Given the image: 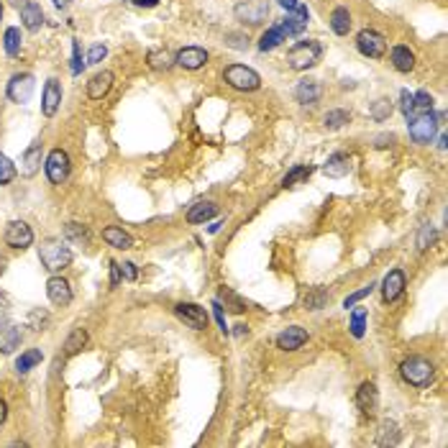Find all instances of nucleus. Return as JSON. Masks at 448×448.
Wrapping results in <instances>:
<instances>
[{
	"label": "nucleus",
	"mask_w": 448,
	"mask_h": 448,
	"mask_svg": "<svg viewBox=\"0 0 448 448\" xmlns=\"http://www.w3.org/2000/svg\"><path fill=\"white\" fill-rule=\"evenodd\" d=\"M399 374H402V379L408 382L410 387L425 390L433 382V377H436V366L428 359H423V356H410V359L399 364Z\"/></svg>",
	"instance_id": "obj_1"
},
{
	"label": "nucleus",
	"mask_w": 448,
	"mask_h": 448,
	"mask_svg": "<svg viewBox=\"0 0 448 448\" xmlns=\"http://www.w3.org/2000/svg\"><path fill=\"white\" fill-rule=\"evenodd\" d=\"M39 259L49 272H62V269H67L72 264V251L59 238H47L39 246Z\"/></svg>",
	"instance_id": "obj_2"
},
{
	"label": "nucleus",
	"mask_w": 448,
	"mask_h": 448,
	"mask_svg": "<svg viewBox=\"0 0 448 448\" xmlns=\"http://www.w3.org/2000/svg\"><path fill=\"white\" fill-rule=\"evenodd\" d=\"M321 57H323V47L312 39L297 41L293 49L287 51V62H290V67L297 69V72L315 67V64L321 62Z\"/></svg>",
	"instance_id": "obj_3"
},
{
	"label": "nucleus",
	"mask_w": 448,
	"mask_h": 448,
	"mask_svg": "<svg viewBox=\"0 0 448 448\" xmlns=\"http://www.w3.org/2000/svg\"><path fill=\"white\" fill-rule=\"evenodd\" d=\"M223 79L234 90H241V92H253V90L262 88V77H259L251 67H244V64H231V67H225Z\"/></svg>",
	"instance_id": "obj_4"
},
{
	"label": "nucleus",
	"mask_w": 448,
	"mask_h": 448,
	"mask_svg": "<svg viewBox=\"0 0 448 448\" xmlns=\"http://www.w3.org/2000/svg\"><path fill=\"white\" fill-rule=\"evenodd\" d=\"M234 13L244 26H262L269 18V0H241Z\"/></svg>",
	"instance_id": "obj_5"
},
{
	"label": "nucleus",
	"mask_w": 448,
	"mask_h": 448,
	"mask_svg": "<svg viewBox=\"0 0 448 448\" xmlns=\"http://www.w3.org/2000/svg\"><path fill=\"white\" fill-rule=\"evenodd\" d=\"M408 131H410V138L415 144H430L433 136H436V131H438V118L433 116V113L412 116L408 118Z\"/></svg>",
	"instance_id": "obj_6"
},
{
	"label": "nucleus",
	"mask_w": 448,
	"mask_h": 448,
	"mask_svg": "<svg viewBox=\"0 0 448 448\" xmlns=\"http://www.w3.org/2000/svg\"><path fill=\"white\" fill-rule=\"evenodd\" d=\"M356 47H359V51L364 54V57L382 59V57H384V51H387V39L382 36L379 31L364 29L359 36H356Z\"/></svg>",
	"instance_id": "obj_7"
},
{
	"label": "nucleus",
	"mask_w": 448,
	"mask_h": 448,
	"mask_svg": "<svg viewBox=\"0 0 448 448\" xmlns=\"http://www.w3.org/2000/svg\"><path fill=\"white\" fill-rule=\"evenodd\" d=\"M44 169H47V177H49L51 185H62V182H67L69 169H72V164H69V154L67 151H62V149H54V151L47 156Z\"/></svg>",
	"instance_id": "obj_8"
},
{
	"label": "nucleus",
	"mask_w": 448,
	"mask_h": 448,
	"mask_svg": "<svg viewBox=\"0 0 448 448\" xmlns=\"http://www.w3.org/2000/svg\"><path fill=\"white\" fill-rule=\"evenodd\" d=\"M175 312L177 318L185 325H190L192 331H205L208 328V312H205V308L195 305V302H177Z\"/></svg>",
	"instance_id": "obj_9"
},
{
	"label": "nucleus",
	"mask_w": 448,
	"mask_h": 448,
	"mask_svg": "<svg viewBox=\"0 0 448 448\" xmlns=\"http://www.w3.org/2000/svg\"><path fill=\"white\" fill-rule=\"evenodd\" d=\"M34 88H36V82H34V75L29 72H21V75H13L8 82V98L13 103H18V105H26L34 95Z\"/></svg>",
	"instance_id": "obj_10"
},
{
	"label": "nucleus",
	"mask_w": 448,
	"mask_h": 448,
	"mask_svg": "<svg viewBox=\"0 0 448 448\" xmlns=\"http://www.w3.org/2000/svg\"><path fill=\"white\" fill-rule=\"evenodd\" d=\"M5 244L10 249H29L34 244V231H31L29 223H23V221H10L8 228H5Z\"/></svg>",
	"instance_id": "obj_11"
},
{
	"label": "nucleus",
	"mask_w": 448,
	"mask_h": 448,
	"mask_svg": "<svg viewBox=\"0 0 448 448\" xmlns=\"http://www.w3.org/2000/svg\"><path fill=\"white\" fill-rule=\"evenodd\" d=\"M208 51L203 47H185V49L177 51L175 57V64H179L182 69H190V72H195V69H203L208 64Z\"/></svg>",
	"instance_id": "obj_12"
},
{
	"label": "nucleus",
	"mask_w": 448,
	"mask_h": 448,
	"mask_svg": "<svg viewBox=\"0 0 448 448\" xmlns=\"http://www.w3.org/2000/svg\"><path fill=\"white\" fill-rule=\"evenodd\" d=\"M47 295H49L51 305H57V308H67L72 302V287L64 277H51L47 282Z\"/></svg>",
	"instance_id": "obj_13"
},
{
	"label": "nucleus",
	"mask_w": 448,
	"mask_h": 448,
	"mask_svg": "<svg viewBox=\"0 0 448 448\" xmlns=\"http://www.w3.org/2000/svg\"><path fill=\"white\" fill-rule=\"evenodd\" d=\"M356 405L364 415H374L377 408H379V392H377V384L374 382H364L356 392Z\"/></svg>",
	"instance_id": "obj_14"
},
{
	"label": "nucleus",
	"mask_w": 448,
	"mask_h": 448,
	"mask_svg": "<svg viewBox=\"0 0 448 448\" xmlns=\"http://www.w3.org/2000/svg\"><path fill=\"white\" fill-rule=\"evenodd\" d=\"M308 343V331L300 328V325H290V328H284L279 336H277V346L282 351H297L302 349Z\"/></svg>",
	"instance_id": "obj_15"
},
{
	"label": "nucleus",
	"mask_w": 448,
	"mask_h": 448,
	"mask_svg": "<svg viewBox=\"0 0 448 448\" xmlns=\"http://www.w3.org/2000/svg\"><path fill=\"white\" fill-rule=\"evenodd\" d=\"M402 293H405V272L402 269H392L384 277V282H382V300L395 302Z\"/></svg>",
	"instance_id": "obj_16"
},
{
	"label": "nucleus",
	"mask_w": 448,
	"mask_h": 448,
	"mask_svg": "<svg viewBox=\"0 0 448 448\" xmlns=\"http://www.w3.org/2000/svg\"><path fill=\"white\" fill-rule=\"evenodd\" d=\"M308 8L305 5H300L297 10H293V13H287V18L279 23V29H282L284 36H297V34H302V31L308 29Z\"/></svg>",
	"instance_id": "obj_17"
},
{
	"label": "nucleus",
	"mask_w": 448,
	"mask_h": 448,
	"mask_svg": "<svg viewBox=\"0 0 448 448\" xmlns=\"http://www.w3.org/2000/svg\"><path fill=\"white\" fill-rule=\"evenodd\" d=\"M323 95V88L318 79H302L300 85L295 88V100L300 105H315Z\"/></svg>",
	"instance_id": "obj_18"
},
{
	"label": "nucleus",
	"mask_w": 448,
	"mask_h": 448,
	"mask_svg": "<svg viewBox=\"0 0 448 448\" xmlns=\"http://www.w3.org/2000/svg\"><path fill=\"white\" fill-rule=\"evenodd\" d=\"M59 103H62V88H59L57 79H49L44 85V95H41V113L47 118H51L57 113Z\"/></svg>",
	"instance_id": "obj_19"
},
{
	"label": "nucleus",
	"mask_w": 448,
	"mask_h": 448,
	"mask_svg": "<svg viewBox=\"0 0 448 448\" xmlns=\"http://www.w3.org/2000/svg\"><path fill=\"white\" fill-rule=\"evenodd\" d=\"M110 88H113V72L103 69V72H98V75H92V79L88 82V98L90 100H103L108 92H110Z\"/></svg>",
	"instance_id": "obj_20"
},
{
	"label": "nucleus",
	"mask_w": 448,
	"mask_h": 448,
	"mask_svg": "<svg viewBox=\"0 0 448 448\" xmlns=\"http://www.w3.org/2000/svg\"><path fill=\"white\" fill-rule=\"evenodd\" d=\"M351 169H353V164H351V156L343 154V151L328 156V162L323 164V172H325V177H333V179H338V177H346Z\"/></svg>",
	"instance_id": "obj_21"
},
{
	"label": "nucleus",
	"mask_w": 448,
	"mask_h": 448,
	"mask_svg": "<svg viewBox=\"0 0 448 448\" xmlns=\"http://www.w3.org/2000/svg\"><path fill=\"white\" fill-rule=\"evenodd\" d=\"M21 21H23V26L29 31H39L41 23H44V10H41V5H36L34 0H23L21 3Z\"/></svg>",
	"instance_id": "obj_22"
},
{
	"label": "nucleus",
	"mask_w": 448,
	"mask_h": 448,
	"mask_svg": "<svg viewBox=\"0 0 448 448\" xmlns=\"http://www.w3.org/2000/svg\"><path fill=\"white\" fill-rule=\"evenodd\" d=\"M41 169V141H34L26 154L21 159V175L23 177H34Z\"/></svg>",
	"instance_id": "obj_23"
},
{
	"label": "nucleus",
	"mask_w": 448,
	"mask_h": 448,
	"mask_svg": "<svg viewBox=\"0 0 448 448\" xmlns=\"http://www.w3.org/2000/svg\"><path fill=\"white\" fill-rule=\"evenodd\" d=\"M103 241H105L108 246H113V249H121V251H126V249L134 246V238H131L123 228H118V225H110V228L103 231Z\"/></svg>",
	"instance_id": "obj_24"
},
{
	"label": "nucleus",
	"mask_w": 448,
	"mask_h": 448,
	"mask_svg": "<svg viewBox=\"0 0 448 448\" xmlns=\"http://www.w3.org/2000/svg\"><path fill=\"white\" fill-rule=\"evenodd\" d=\"M21 346V331L16 325H0V353H13Z\"/></svg>",
	"instance_id": "obj_25"
},
{
	"label": "nucleus",
	"mask_w": 448,
	"mask_h": 448,
	"mask_svg": "<svg viewBox=\"0 0 448 448\" xmlns=\"http://www.w3.org/2000/svg\"><path fill=\"white\" fill-rule=\"evenodd\" d=\"M218 215V208H215V203H195L190 210H187V221L190 223H205V221H210V218H215Z\"/></svg>",
	"instance_id": "obj_26"
},
{
	"label": "nucleus",
	"mask_w": 448,
	"mask_h": 448,
	"mask_svg": "<svg viewBox=\"0 0 448 448\" xmlns=\"http://www.w3.org/2000/svg\"><path fill=\"white\" fill-rule=\"evenodd\" d=\"M390 59H392V67L397 69V72H410V69L415 67V54L408 47H395Z\"/></svg>",
	"instance_id": "obj_27"
},
{
	"label": "nucleus",
	"mask_w": 448,
	"mask_h": 448,
	"mask_svg": "<svg viewBox=\"0 0 448 448\" xmlns=\"http://www.w3.org/2000/svg\"><path fill=\"white\" fill-rule=\"evenodd\" d=\"M331 29H333V34L336 36H346L351 31V13H349V8H336L331 13Z\"/></svg>",
	"instance_id": "obj_28"
},
{
	"label": "nucleus",
	"mask_w": 448,
	"mask_h": 448,
	"mask_svg": "<svg viewBox=\"0 0 448 448\" xmlns=\"http://www.w3.org/2000/svg\"><path fill=\"white\" fill-rule=\"evenodd\" d=\"M310 175H312V166H308V164L293 166V169L284 175L282 187H297V185H302V182H308V179H310Z\"/></svg>",
	"instance_id": "obj_29"
},
{
	"label": "nucleus",
	"mask_w": 448,
	"mask_h": 448,
	"mask_svg": "<svg viewBox=\"0 0 448 448\" xmlns=\"http://www.w3.org/2000/svg\"><path fill=\"white\" fill-rule=\"evenodd\" d=\"M64 238L72 241V244H77V246H88L90 244V231L79 223H67L64 225Z\"/></svg>",
	"instance_id": "obj_30"
},
{
	"label": "nucleus",
	"mask_w": 448,
	"mask_h": 448,
	"mask_svg": "<svg viewBox=\"0 0 448 448\" xmlns=\"http://www.w3.org/2000/svg\"><path fill=\"white\" fill-rule=\"evenodd\" d=\"M41 351L39 349H29V351H23L18 359H16V369H18V374H26V371H31L36 364H41Z\"/></svg>",
	"instance_id": "obj_31"
},
{
	"label": "nucleus",
	"mask_w": 448,
	"mask_h": 448,
	"mask_svg": "<svg viewBox=\"0 0 448 448\" xmlns=\"http://www.w3.org/2000/svg\"><path fill=\"white\" fill-rule=\"evenodd\" d=\"M284 39H287V36L282 34V29H279V26H272L269 31H264V34H262L259 49H262V51H272V49H277V47H279Z\"/></svg>",
	"instance_id": "obj_32"
},
{
	"label": "nucleus",
	"mask_w": 448,
	"mask_h": 448,
	"mask_svg": "<svg viewBox=\"0 0 448 448\" xmlns=\"http://www.w3.org/2000/svg\"><path fill=\"white\" fill-rule=\"evenodd\" d=\"M85 343H88V331L85 328H75V331L69 333L67 343H64V351H67V356H75L79 351L85 349Z\"/></svg>",
	"instance_id": "obj_33"
},
{
	"label": "nucleus",
	"mask_w": 448,
	"mask_h": 448,
	"mask_svg": "<svg viewBox=\"0 0 448 448\" xmlns=\"http://www.w3.org/2000/svg\"><path fill=\"white\" fill-rule=\"evenodd\" d=\"M379 446H397L399 443V430L392 420H384L379 425V438H377Z\"/></svg>",
	"instance_id": "obj_34"
},
{
	"label": "nucleus",
	"mask_w": 448,
	"mask_h": 448,
	"mask_svg": "<svg viewBox=\"0 0 448 448\" xmlns=\"http://www.w3.org/2000/svg\"><path fill=\"white\" fill-rule=\"evenodd\" d=\"M21 29H16V26H10V29H5V36H3V47H5V54L8 57H18L21 51Z\"/></svg>",
	"instance_id": "obj_35"
},
{
	"label": "nucleus",
	"mask_w": 448,
	"mask_h": 448,
	"mask_svg": "<svg viewBox=\"0 0 448 448\" xmlns=\"http://www.w3.org/2000/svg\"><path fill=\"white\" fill-rule=\"evenodd\" d=\"M420 113H433V95L425 92V90L412 95V113H410V118L420 116Z\"/></svg>",
	"instance_id": "obj_36"
},
{
	"label": "nucleus",
	"mask_w": 448,
	"mask_h": 448,
	"mask_svg": "<svg viewBox=\"0 0 448 448\" xmlns=\"http://www.w3.org/2000/svg\"><path fill=\"white\" fill-rule=\"evenodd\" d=\"M351 121V113L349 110H328L325 118H323V126L328 128V131H336V128L346 126Z\"/></svg>",
	"instance_id": "obj_37"
},
{
	"label": "nucleus",
	"mask_w": 448,
	"mask_h": 448,
	"mask_svg": "<svg viewBox=\"0 0 448 448\" xmlns=\"http://www.w3.org/2000/svg\"><path fill=\"white\" fill-rule=\"evenodd\" d=\"M392 110H395V108H392V100H387V98H379V100H374V105H371V118H374V121H387V118L392 116Z\"/></svg>",
	"instance_id": "obj_38"
},
{
	"label": "nucleus",
	"mask_w": 448,
	"mask_h": 448,
	"mask_svg": "<svg viewBox=\"0 0 448 448\" xmlns=\"http://www.w3.org/2000/svg\"><path fill=\"white\" fill-rule=\"evenodd\" d=\"M436 241H438V231H436L430 223H425L423 228H420V234H418V249H420V251H425V249H430Z\"/></svg>",
	"instance_id": "obj_39"
},
{
	"label": "nucleus",
	"mask_w": 448,
	"mask_h": 448,
	"mask_svg": "<svg viewBox=\"0 0 448 448\" xmlns=\"http://www.w3.org/2000/svg\"><path fill=\"white\" fill-rule=\"evenodd\" d=\"M221 300L225 302V308L231 312H244L246 310V302L238 297L236 293H231L228 287H221Z\"/></svg>",
	"instance_id": "obj_40"
},
{
	"label": "nucleus",
	"mask_w": 448,
	"mask_h": 448,
	"mask_svg": "<svg viewBox=\"0 0 448 448\" xmlns=\"http://www.w3.org/2000/svg\"><path fill=\"white\" fill-rule=\"evenodd\" d=\"M305 310H321L325 308V302H328V295L323 293V290H312V293L305 295Z\"/></svg>",
	"instance_id": "obj_41"
},
{
	"label": "nucleus",
	"mask_w": 448,
	"mask_h": 448,
	"mask_svg": "<svg viewBox=\"0 0 448 448\" xmlns=\"http://www.w3.org/2000/svg\"><path fill=\"white\" fill-rule=\"evenodd\" d=\"M16 179V164L5 154H0V185H10Z\"/></svg>",
	"instance_id": "obj_42"
},
{
	"label": "nucleus",
	"mask_w": 448,
	"mask_h": 448,
	"mask_svg": "<svg viewBox=\"0 0 448 448\" xmlns=\"http://www.w3.org/2000/svg\"><path fill=\"white\" fill-rule=\"evenodd\" d=\"M364 331H366V310H353V315H351V333H353V338H361L364 336Z\"/></svg>",
	"instance_id": "obj_43"
},
{
	"label": "nucleus",
	"mask_w": 448,
	"mask_h": 448,
	"mask_svg": "<svg viewBox=\"0 0 448 448\" xmlns=\"http://www.w3.org/2000/svg\"><path fill=\"white\" fill-rule=\"evenodd\" d=\"M149 64H151V67L154 69H169L172 67V64H175V59L169 57V54H166V51H149Z\"/></svg>",
	"instance_id": "obj_44"
},
{
	"label": "nucleus",
	"mask_w": 448,
	"mask_h": 448,
	"mask_svg": "<svg viewBox=\"0 0 448 448\" xmlns=\"http://www.w3.org/2000/svg\"><path fill=\"white\" fill-rule=\"evenodd\" d=\"M374 293V284H369V287H364V290H359V293H353V295H349L346 300H343V308L349 310V308H353L359 300H364V297H369V295Z\"/></svg>",
	"instance_id": "obj_45"
},
{
	"label": "nucleus",
	"mask_w": 448,
	"mask_h": 448,
	"mask_svg": "<svg viewBox=\"0 0 448 448\" xmlns=\"http://www.w3.org/2000/svg\"><path fill=\"white\" fill-rule=\"evenodd\" d=\"M72 49H75V57H72V75H79L82 69H85V59H82V49H79V41H75L72 44Z\"/></svg>",
	"instance_id": "obj_46"
},
{
	"label": "nucleus",
	"mask_w": 448,
	"mask_h": 448,
	"mask_svg": "<svg viewBox=\"0 0 448 448\" xmlns=\"http://www.w3.org/2000/svg\"><path fill=\"white\" fill-rule=\"evenodd\" d=\"M105 54H108L105 47H103V44H95V47L90 49V54H88V64H98V62H103Z\"/></svg>",
	"instance_id": "obj_47"
},
{
	"label": "nucleus",
	"mask_w": 448,
	"mask_h": 448,
	"mask_svg": "<svg viewBox=\"0 0 448 448\" xmlns=\"http://www.w3.org/2000/svg\"><path fill=\"white\" fill-rule=\"evenodd\" d=\"M225 39H228V47H234V49H249V39L241 34H228Z\"/></svg>",
	"instance_id": "obj_48"
},
{
	"label": "nucleus",
	"mask_w": 448,
	"mask_h": 448,
	"mask_svg": "<svg viewBox=\"0 0 448 448\" xmlns=\"http://www.w3.org/2000/svg\"><path fill=\"white\" fill-rule=\"evenodd\" d=\"M118 266H121V277H123V279H128V282H134V279L138 277L136 266H134L131 262H123V264H118Z\"/></svg>",
	"instance_id": "obj_49"
},
{
	"label": "nucleus",
	"mask_w": 448,
	"mask_h": 448,
	"mask_svg": "<svg viewBox=\"0 0 448 448\" xmlns=\"http://www.w3.org/2000/svg\"><path fill=\"white\" fill-rule=\"evenodd\" d=\"M213 310H215V321H218V325H221V331H228V325H225V318H223V305L215 300L213 302Z\"/></svg>",
	"instance_id": "obj_50"
},
{
	"label": "nucleus",
	"mask_w": 448,
	"mask_h": 448,
	"mask_svg": "<svg viewBox=\"0 0 448 448\" xmlns=\"http://www.w3.org/2000/svg\"><path fill=\"white\" fill-rule=\"evenodd\" d=\"M10 315V302H8V297L0 293V325L5 323V318Z\"/></svg>",
	"instance_id": "obj_51"
},
{
	"label": "nucleus",
	"mask_w": 448,
	"mask_h": 448,
	"mask_svg": "<svg viewBox=\"0 0 448 448\" xmlns=\"http://www.w3.org/2000/svg\"><path fill=\"white\" fill-rule=\"evenodd\" d=\"M402 113H405V118H410V113H412V95H410L408 90H402Z\"/></svg>",
	"instance_id": "obj_52"
},
{
	"label": "nucleus",
	"mask_w": 448,
	"mask_h": 448,
	"mask_svg": "<svg viewBox=\"0 0 448 448\" xmlns=\"http://www.w3.org/2000/svg\"><path fill=\"white\" fill-rule=\"evenodd\" d=\"M121 284V266L118 262H110V287H118Z\"/></svg>",
	"instance_id": "obj_53"
},
{
	"label": "nucleus",
	"mask_w": 448,
	"mask_h": 448,
	"mask_svg": "<svg viewBox=\"0 0 448 448\" xmlns=\"http://www.w3.org/2000/svg\"><path fill=\"white\" fill-rule=\"evenodd\" d=\"M277 3H279V5H282L287 13H293V10L300 8V0H277Z\"/></svg>",
	"instance_id": "obj_54"
},
{
	"label": "nucleus",
	"mask_w": 448,
	"mask_h": 448,
	"mask_svg": "<svg viewBox=\"0 0 448 448\" xmlns=\"http://www.w3.org/2000/svg\"><path fill=\"white\" fill-rule=\"evenodd\" d=\"M134 5H138V8H154V5H159V0H131Z\"/></svg>",
	"instance_id": "obj_55"
},
{
	"label": "nucleus",
	"mask_w": 448,
	"mask_h": 448,
	"mask_svg": "<svg viewBox=\"0 0 448 448\" xmlns=\"http://www.w3.org/2000/svg\"><path fill=\"white\" fill-rule=\"evenodd\" d=\"M8 418V405H5V399L0 397V425H3V420Z\"/></svg>",
	"instance_id": "obj_56"
},
{
	"label": "nucleus",
	"mask_w": 448,
	"mask_h": 448,
	"mask_svg": "<svg viewBox=\"0 0 448 448\" xmlns=\"http://www.w3.org/2000/svg\"><path fill=\"white\" fill-rule=\"evenodd\" d=\"M246 333H249V328H246L244 323H238V325H236V336L241 338V336H246Z\"/></svg>",
	"instance_id": "obj_57"
},
{
	"label": "nucleus",
	"mask_w": 448,
	"mask_h": 448,
	"mask_svg": "<svg viewBox=\"0 0 448 448\" xmlns=\"http://www.w3.org/2000/svg\"><path fill=\"white\" fill-rule=\"evenodd\" d=\"M54 5H57V8H69V5H72V0H54Z\"/></svg>",
	"instance_id": "obj_58"
},
{
	"label": "nucleus",
	"mask_w": 448,
	"mask_h": 448,
	"mask_svg": "<svg viewBox=\"0 0 448 448\" xmlns=\"http://www.w3.org/2000/svg\"><path fill=\"white\" fill-rule=\"evenodd\" d=\"M446 147H448V138H446V134H443V136L438 138V149L440 151H446Z\"/></svg>",
	"instance_id": "obj_59"
},
{
	"label": "nucleus",
	"mask_w": 448,
	"mask_h": 448,
	"mask_svg": "<svg viewBox=\"0 0 448 448\" xmlns=\"http://www.w3.org/2000/svg\"><path fill=\"white\" fill-rule=\"evenodd\" d=\"M0 18H3V3H0Z\"/></svg>",
	"instance_id": "obj_60"
}]
</instances>
